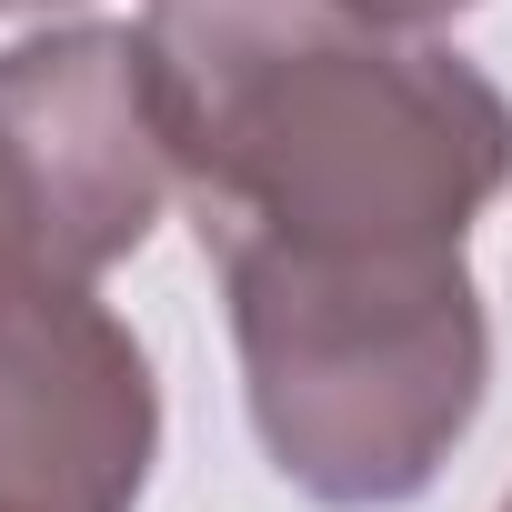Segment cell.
<instances>
[{
  "mask_svg": "<svg viewBox=\"0 0 512 512\" xmlns=\"http://www.w3.org/2000/svg\"><path fill=\"white\" fill-rule=\"evenodd\" d=\"M151 91L211 262L462 251L512 101L362 0H151Z\"/></svg>",
  "mask_w": 512,
  "mask_h": 512,
  "instance_id": "cell-1",
  "label": "cell"
},
{
  "mask_svg": "<svg viewBox=\"0 0 512 512\" xmlns=\"http://www.w3.org/2000/svg\"><path fill=\"white\" fill-rule=\"evenodd\" d=\"M251 432L332 512L412 502L482 412L492 332L462 251L392 262H221Z\"/></svg>",
  "mask_w": 512,
  "mask_h": 512,
  "instance_id": "cell-2",
  "label": "cell"
},
{
  "mask_svg": "<svg viewBox=\"0 0 512 512\" xmlns=\"http://www.w3.org/2000/svg\"><path fill=\"white\" fill-rule=\"evenodd\" d=\"M181 191L151 41L81 21L0 51V282H91Z\"/></svg>",
  "mask_w": 512,
  "mask_h": 512,
  "instance_id": "cell-3",
  "label": "cell"
},
{
  "mask_svg": "<svg viewBox=\"0 0 512 512\" xmlns=\"http://www.w3.org/2000/svg\"><path fill=\"white\" fill-rule=\"evenodd\" d=\"M161 392L91 282H0V512H131Z\"/></svg>",
  "mask_w": 512,
  "mask_h": 512,
  "instance_id": "cell-4",
  "label": "cell"
},
{
  "mask_svg": "<svg viewBox=\"0 0 512 512\" xmlns=\"http://www.w3.org/2000/svg\"><path fill=\"white\" fill-rule=\"evenodd\" d=\"M0 11H61V0H0Z\"/></svg>",
  "mask_w": 512,
  "mask_h": 512,
  "instance_id": "cell-5",
  "label": "cell"
},
{
  "mask_svg": "<svg viewBox=\"0 0 512 512\" xmlns=\"http://www.w3.org/2000/svg\"><path fill=\"white\" fill-rule=\"evenodd\" d=\"M502 512H512V502H502Z\"/></svg>",
  "mask_w": 512,
  "mask_h": 512,
  "instance_id": "cell-6",
  "label": "cell"
}]
</instances>
